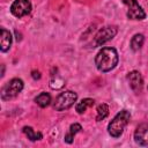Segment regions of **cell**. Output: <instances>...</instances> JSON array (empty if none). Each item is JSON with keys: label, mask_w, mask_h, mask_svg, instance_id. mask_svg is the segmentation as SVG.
<instances>
[{"label": "cell", "mask_w": 148, "mask_h": 148, "mask_svg": "<svg viewBox=\"0 0 148 148\" xmlns=\"http://www.w3.org/2000/svg\"><path fill=\"white\" fill-rule=\"evenodd\" d=\"M95 64L98 71L109 72L118 64V53L113 47H103L95 58Z\"/></svg>", "instance_id": "6da1fadb"}, {"label": "cell", "mask_w": 148, "mask_h": 148, "mask_svg": "<svg viewBox=\"0 0 148 148\" xmlns=\"http://www.w3.org/2000/svg\"><path fill=\"white\" fill-rule=\"evenodd\" d=\"M131 118V114L127 110H123L120 112H118L114 118L110 121L109 126H108V131L109 134L113 138H118L123 134L126 125L128 124V120Z\"/></svg>", "instance_id": "7a4b0ae2"}, {"label": "cell", "mask_w": 148, "mask_h": 148, "mask_svg": "<svg viewBox=\"0 0 148 148\" xmlns=\"http://www.w3.org/2000/svg\"><path fill=\"white\" fill-rule=\"evenodd\" d=\"M23 89V81L21 79H12L1 90V98L3 101L12 99L16 97Z\"/></svg>", "instance_id": "3957f363"}, {"label": "cell", "mask_w": 148, "mask_h": 148, "mask_svg": "<svg viewBox=\"0 0 148 148\" xmlns=\"http://www.w3.org/2000/svg\"><path fill=\"white\" fill-rule=\"evenodd\" d=\"M76 98H77V95L76 92H73V91H65V92H61L60 95H58V97L56 98V102L53 104V108L54 110L57 111H62V110H66L68 108H71L74 102H76Z\"/></svg>", "instance_id": "277c9868"}, {"label": "cell", "mask_w": 148, "mask_h": 148, "mask_svg": "<svg viewBox=\"0 0 148 148\" xmlns=\"http://www.w3.org/2000/svg\"><path fill=\"white\" fill-rule=\"evenodd\" d=\"M123 2L127 6V17L131 20H143L146 17V13L142 7L138 3L136 0H123Z\"/></svg>", "instance_id": "5b68a950"}, {"label": "cell", "mask_w": 148, "mask_h": 148, "mask_svg": "<svg viewBox=\"0 0 148 148\" xmlns=\"http://www.w3.org/2000/svg\"><path fill=\"white\" fill-rule=\"evenodd\" d=\"M117 34V28L116 27H103L95 36V40H94V44L96 46H101L103 45L104 43H106L108 40L112 39Z\"/></svg>", "instance_id": "8992f818"}, {"label": "cell", "mask_w": 148, "mask_h": 148, "mask_svg": "<svg viewBox=\"0 0 148 148\" xmlns=\"http://www.w3.org/2000/svg\"><path fill=\"white\" fill-rule=\"evenodd\" d=\"M10 12L16 17H23L31 12V3L29 0H15L10 6Z\"/></svg>", "instance_id": "52a82bcc"}, {"label": "cell", "mask_w": 148, "mask_h": 148, "mask_svg": "<svg viewBox=\"0 0 148 148\" xmlns=\"http://www.w3.org/2000/svg\"><path fill=\"white\" fill-rule=\"evenodd\" d=\"M134 140L140 146H148V123L140 124L134 133Z\"/></svg>", "instance_id": "ba28073f"}, {"label": "cell", "mask_w": 148, "mask_h": 148, "mask_svg": "<svg viewBox=\"0 0 148 148\" xmlns=\"http://www.w3.org/2000/svg\"><path fill=\"white\" fill-rule=\"evenodd\" d=\"M127 80H128V83H130L131 88H132L135 92L141 91L142 84H143V80H142L141 74H140L138 71L131 72V73L127 75Z\"/></svg>", "instance_id": "9c48e42d"}, {"label": "cell", "mask_w": 148, "mask_h": 148, "mask_svg": "<svg viewBox=\"0 0 148 148\" xmlns=\"http://www.w3.org/2000/svg\"><path fill=\"white\" fill-rule=\"evenodd\" d=\"M12 45V35L8 30H6L5 28H1L0 31V50L2 52H6L9 50Z\"/></svg>", "instance_id": "30bf717a"}, {"label": "cell", "mask_w": 148, "mask_h": 148, "mask_svg": "<svg viewBox=\"0 0 148 148\" xmlns=\"http://www.w3.org/2000/svg\"><path fill=\"white\" fill-rule=\"evenodd\" d=\"M143 42H145V37H143V35H141V34H136V35H134V36L132 37V39H131V49H132L133 51H138V50H140L141 46L143 45Z\"/></svg>", "instance_id": "8fae6325"}, {"label": "cell", "mask_w": 148, "mask_h": 148, "mask_svg": "<svg viewBox=\"0 0 148 148\" xmlns=\"http://www.w3.org/2000/svg\"><path fill=\"white\" fill-rule=\"evenodd\" d=\"M80 131H81V125H80V124H77V123L72 124L71 127H69L68 133L65 135V141H66L67 143H72V142H73V139H74V135H75L77 132H80Z\"/></svg>", "instance_id": "7c38bea8"}, {"label": "cell", "mask_w": 148, "mask_h": 148, "mask_svg": "<svg viewBox=\"0 0 148 148\" xmlns=\"http://www.w3.org/2000/svg\"><path fill=\"white\" fill-rule=\"evenodd\" d=\"M92 105H94V99H91V98H84V99L80 101L76 104L75 110L77 111V113H83L88 108H90Z\"/></svg>", "instance_id": "4fadbf2b"}, {"label": "cell", "mask_w": 148, "mask_h": 148, "mask_svg": "<svg viewBox=\"0 0 148 148\" xmlns=\"http://www.w3.org/2000/svg\"><path fill=\"white\" fill-rule=\"evenodd\" d=\"M35 102L40 106V108H45L50 104L51 102V96L47 94V92H42L39 94L36 98H35Z\"/></svg>", "instance_id": "5bb4252c"}, {"label": "cell", "mask_w": 148, "mask_h": 148, "mask_svg": "<svg viewBox=\"0 0 148 148\" xmlns=\"http://www.w3.org/2000/svg\"><path fill=\"white\" fill-rule=\"evenodd\" d=\"M23 132L27 134L28 139H30L31 141H37V140H40V139L43 138L42 133H39V132H35V131H34L31 127H29V126L23 127Z\"/></svg>", "instance_id": "9a60e30c"}, {"label": "cell", "mask_w": 148, "mask_h": 148, "mask_svg": "<svg viewBox=\"0 0 148 148\" xmlns=\"http://www.w3.org/2000/svg\"><path fill=\"white\" fill-rule=\"evenodd\" d=\"M109 114V106L106 104H99L97 106V116H96V120L101 121L103 120L105 117H108Z\"/></svg>", "instance_id": "2e32d148"}, {"label": "cell", "mask_w": 148, "mask_h": 148, "mask_svg": "<svg viewBox=\"0 0 148 148\" xmlns=\"http://www.w3.org/2000/svg\"><path fill=\"white\" fill-rule=\"evenodd\" d=\"M31 76H32L35 80H37V79H39V77H40V73H39L38 71H32Z\"/></svg>", "instance_id": "e0dca14e"}]
</instances>
